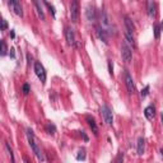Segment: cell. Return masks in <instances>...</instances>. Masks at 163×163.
<instances>
[{
  "instance_id": "6da1fadb",
  "label": "cell",
  "mask_w": 163,
  "mask_h": 163,
  "mask_svg": "<svg viewBox=\"0 0 163 163\" xmlns=\"http://www.w3.org/2000/svg\"><path fill=\"white\" fill-rule=\"evenodd\" d=\"M26 134H27V139H28V143H29V145H31L33 153L36 154V157L38 158L39 162H44V159H45V158H44V154H42V152H41L39 147L37 145V141H36V138H34L33 131H32L31 129H27Z\"/></svg>"
},
{
  "instance_id": "7a4b0ae2",
  "label": "cell",
  "mask_w": 163,
  "mask_h": 163,
  "mask_svg": "<svg viewBox=\"0 0 163 163\" xmlns=\"http://www.w3.org/2000/svg\"><path fill=\"white\" fill-rule=\"evenodd\" d=\"M101 113H102V117H103L106 125L111 126L113 124V116H112V110L107 106V105H103L101 108Z\"/></svg>"
},
{
  "instance_id": "3957f363",
  "label": "cell",
  "mask_w": 163,
  "mask_h": 163,
  "mask_svg": "<svg viewBox=\"0 0 163 163\" xmlns=\"http://www.w3.org/2000/svg\"><path fill=\"white\" fill-rule=\"evenodd\" d=\"M79 10H80V5L79 3L76 2H71L70 4V18H71V22L73 23H76L79 20Z\"/></svg>"
},
{
  "instance_id": "277c9868",
  "label": "cell",
  "mask_w": 163,
  "mask_h": 163,
  "mask_svg": "<svg viewBox=\"0 0 163 163\" xmlns=\"http://www.w3.org/2000/svg\"><path fill=\"white\" fill-rule=\"evenodd\" d=\"M34 73L38 76V79L45 84L46 83V70H45L44 65L41 63H38V61H36V63H34Z\"/></svg>"
},
{
  "instance_id": "5b68a950",
  "label": "cell",
  "mask_w": 163,
  "mask_h": 163,
  "mask_svg": "<svg viewBox=\"0 0 163 163\" xmlns=\"http://www.w3.org/2000/svg\"><path fill=\"white\" fill-rule=\"evenodd\" d=\"M124 80H125V84H126V88H128V93L134 94L135 93V83H134V79H133V76L130 75L129 71L124 73Z\"/></svg>"
},
{
  "instance_id": "8992f818",
  "label": "cell",
  "mask_w": 163,
  "mask_h": 163,
  "mask_svg": "<svg viewBox=\"0 0 163 163\" xmlns=\"http://www.w3.org/2000/svg\"><path fill=\"white\" fill-rule=\"evenodd\" d=\"M121 56H122V60H124L125 63H130V61H131L133 51H131V49L128 46L126 42H122V45H121Z\"/></svg>"
},
{
  "instance_id": "52a82bcc",
  "label": "cell",
  "mask_w": 163,
  "mask_h": 163,
  "mask_svg": "<svg viewBox=\"0 0 163 163\" xmlns=\"http://www.w3.org/2000/svg\"><path fill=\"white\" fill-rule=\"evenodd\" d=\"M65 38H66V42L69 46H75V36H74V31L70 27L65 28Z\"/></svg>"
},
{
  "instance_id": "ba28073f",
  "label": "cell",
  "mask_w": 163,
  "mask_h": 163,
  "mask_svg": "<svg viewBox=\"0 0 163 163\" xmlns=\"http://www.w3.org/2000/svg\"><path fill=\"white\" fill-rule=\"evenodd\" d=\"M96 29H97L96 32H97V36H98V38H99L101 41H103V44L108 45V36H107L108 33H107V31H106L103 27H102V26H101V27H97Z\"/></svg>"
},
{
  "instance_id": "9c48e42d",
  "label": "cell",
  "mask_w": 163,
  "mask_h": 163,
  "mask_svg": "<svg viewBox=\"0 0 163 163\" xmlns=\"http://www.w3.org/2000/svg\"><path fill=\"white\" fill-rule=\"evenodd\" d=\"M8 5L14 10V13L19 17H22L23 15V10H22V5H20L19 2H17V0H12V2L8 3Z\"/></svg>"
},
{
  "instance_id": "30bf717a",
  "label": "cell",
  "mask_w": 163,
  "mask_h": 163,
  "mask_svg": "<svg viewBox=\"0 0 163 163\" xmlns=\"http://www.w3.org/2000/svg\"><path fill=\"white\" fill-rule=\"evenodd\" d=\"M124 34H125L126 44H129V45H130L133 49H135V47H136V42H135L134 32H131V31H129V29H126V28H125V32H124Z\"/></svg>"
},
{
  "instance_id": "8fae6325",
  "label": "cell",
  "mask_w": 163,
  "mask_h": 163,
  "mask_svg": "<svg viewBox=\"0 0 163 163\" xmlns=\"http://www.w3.org/2000/svg\"><path fill=\"white\" fill-rule=\"evenodd\" d=\"M86 17H87V19L89 20V22H94L96 20V9H94V7L93 5H88L87 7V9H86Z\"/></svg>"
},
{
  "instance_id": "7c38bea8",
  "label": "cell",
  "mask_w": 163,
  "mask_h": 163,
  "mask_svg": "<svg viewBox=\"0 0 163 163\" xmlns=\"http://www.w3.org/2000/svg\"><path fill=\"white\" fill-rule=\"evenodd\" d=\"M144 150H145V139L143 136H139V139H138V154L143 155L144 154Z\"/></svg>"
},
{
  "instance_id": "4fadbf2b",
  "label": "cell",
  "mask_w": 163,
  "mask_h": 163,
  "mask_svg": "<svg viewBox=\"0 0 163 163\" xmlns=\"http://www.w3.org/2000/svg\"><path fill=\"white\" fill-rule=\"evenodd\" d=\"M144 116H145L148 120H153L154 116H155V108H154V106H148V107L144 110Z\"/></svg>"
},
{
  "instance_id": "5bb4252c",
  "label": "cell",
  "mask_w": 163,
  "mask_h": 163,
  "mask_svg": "<svg viewBox=\"0 0 163 163\" xmlns=\"http://www.w3.org/2000/svg\"><path fill=\"white\" fill-rule=\"evenodd\" d=\"M87 122H88L89 128L92 129L93 134H94V135H98V128H97V124H96L94 118H93V117H91V116H87Z\"/></svg>"
},
{
  "instance_id": "9a60e30c",
  "label": "cell",
  "mask_w": 163,
  "mask_h": 163,
  "mask_svg": "<svg viewBox=\"0 0 163 163\" xmlns=\"http://www.w3.org/2000/svg\"><path fill=\"white\" fill-rule=\"evenodd\" d=\"M147 7H148V14H149V17H155V13H157V4L154 3V2H149L148 4H147Z\"/></svg>"
},
{
  "instance_id": "2e32d148",
  "label": "cell",
  "mask_w": 163,
  "mask_h": 163,
  "mask_svg": "<svg viewBox=\"0 0 163 163\" xmlns=\"http://www.w3.org/2000/svg\"><path fill=\"white\" fill-rule=\"evenodd\" d=\"M124 19H125V28L129 29V31H131V32H134V31H135V26H134V23H133V20L130 19V17L125 15Z\"/></svg>"
},
{
  "instance_id": "e0dca14e",
  "label": "cell",
  "mask_w": 163,
  "mask_h": 163,
  "mask_svg": "<svg viewBox=\"0 0 163 163\" xmlns=\"http://www.w3.org/2000/svg\"><path fill=\"white\" fill-rule=\"evenodd\" d=\"M33 4H34V7H36V9H37V13H38V15L41 17V19H45V13H44V10H42V7H41V3H38V2H34Z\"/></svg>"
},
{
  "instance_id": "ac0fdd59",
  "label": "cell",
  "mask_w": 163,
  "mask_h": 163,
  "mask_svg": "<svg viewBox=\"0 0 163 163\" xmlns=\"http://www.w3.org/2000/svg\"><path fill=\"white\" fill-rule=\"evenodd\" d=\"M5 149H7V152H8V155H9V158H10V162L14 163V162H15V160H14V154H13V149L10 148L9 143H5Z\"/></svg>"
},
{
  "instance_id": "d6986e66",
  "label": "cell",
  "mask_w": 163,
  "mask_h": 163,
  "mask_svg": "<svg viewBox=\"0 0 163 163\" xmlns=\"http://www.w3.org/2000/svg\"><path fill=\"white\" fill-rule=\"evenodd\" d=\"M160 31H162L160 24H154V37H155V39H159V37H160Z\"/></svg>"
},
{
  "instance_id": "ffe728a7",
  "label": "cell",
  "mask_w": 163,
  "mask_h": 163,
  "mask_svg": "<svg viewBox=\"0 0 163 163\" xmlns=\"http://www.w3.org/2000/svg\"><path fill=\"white\" fill-rule=\"evenodd\" d=\"M76 159H78V160H84V159H86V150H84V149H80V150L78 152Z\"/></svg>"
},
{
  "instance_id": "44dd1931",
  "label": "cell",
  "mask_w": 163,
  "mask_h": 163,
  "mask_svg": "<svg viewBox=\"0 0 163 163\" xmlns=\"http://www.w3.org/2000/svg\"><path fill=\"white\" fill-rule=\"evenodd\" d=\"M45 5H46V7H47V8L50 9V13H51V14H52V17L55 18V15H56V10H55V7H54L52 4H50V3H47V2H45Z\"/></svg>"
},
{
  "instance_id": "7402d4cb",
  "label": "cell",
  "mask_w": 163,
  "mask_h": 163,
  "mask_svg": "<svg viewBox=\"0 0 163 163\" xmlns=\"http://www.w3.org/2000/svg\"><path fill=\"white\" fill-rule=\"evenodd\" d=\"M122 162H124V153H122V152H120V153L117 154L116 159H115L112 163H122Z\"/></svg>"
},
{
  "instance_id": "603a6c76",
  "label": "cell",
  "mask_w": 163,
  "mask_h": 163,
  "mask_svg": "<svg viewBox=\"0 0 163 163\" xmlns=\"http://www.w3.org/2000/svg\"><path fill=\"white\" fill-rule=\"evenodd\" d=\"M46 130H47V131H49V134H51V135H54V134H55V131H56L55 126H54V125H51V124H49V125L46 126Z\"/></svg>"
},
{
  "instance_id": "cb8c5ba5",
  "label": "cell",
  "mask_w": 163,
  "mask_h": 163,
  "mask_svg": "<svg viewBox=\"0 0 163 163\" xmlns=\"http://www.w3.org/2000/svg\"><path fill=\"white\" fill-rule=\"evenodd\" d=\"M148 93H149V86H147L144 89H141V93H140V96L144 98V97H147L148 96Z\"/></svg>"
},
{
  "instance_id": "d4e9b609",
  "label": "cell",
  "mask_w": 163,
  "mask_h": 163,
  "mask_svg": "<svg viewBox=\"0 0 163 163\" xmlns=\"http://www.w3.org/2000/svg\"><path fill=\"white\" fill-rule=\"evenodd\" d=\"M7 51H8L7 45H5L4 41H2V56H5V55H7Z\"/></svg>"
},
{
  "instance_id": "484cf974",
  "label": "cell",
  "mask_w": 163,
  "mask_h": 163,
  "mask_svg": "<svg viewBox=\"0 0 163 163\" xmlns=\"http://www.w3.org/2000/svg\"><path fill=\"white\" fill-rule=\"evenodd\" d=\"M108 73H110V75H113V65H112L111 60H108Z\"/></svg>"
},
{
  "instance_id": "4316f807",
  "label": "cell",
  "mask_w": 163,
  "mask_h": 163,
  "mask_svg": "<svg viewBox=\"0 0 163 163\" xmlns=\"http://www.w3.org/2000/svg\"><path fill=\"white\" fill-rule=\"evenodd\" d=\"M8 28V23L5 19H2V31H5Z\"/></svg>"
},
{
  "instance_id": "83f0119b",
  "label": "cell",
  "mask_w": 163,
  "mask_h": 163,
  "mask_svg": "<svg viewBox=\"0 0 163 163\" xmlns=\"http://www.w3.org/2000/svg\"><path fill=\"white\" fill-rule=\"evenodd\" d=\"M22 91H23V93L24 94H27L28 92H29V86L26 83V84H23V87H22Z\"/></svg>"
},
{
  "instance_id": "f1b7e54d",
  "label": "cell",
  "mask_w": 163,
  "mask_h": 163,
  "mask_svg": "<svg viewBox=\"0 0 163 163\" xmlns=\"http://www.w3.org/2000/svg\"><path fill=\"white\" fill-rule=\"evenodd\" d=\"M80 134H82V136H83V139H84V141H88V136L86 135V133H84V131H82Z\"/></svg>"
},
{
  "instance_id": "f546056e",
  "label": "cell",
  "mask_w": 163,
  "mask_h": 163,
  "mask_svg": "<svg viewBox=\"0 0 163 163\" xmlns=\"http://www.w3.org/2000/svg\"><path fill=\"white\" fill-rule=\"evenodd\" d=\"M10 57H15V52H14V49H10Z\"/></svg>"
},
{
  "instance_id": "4dcf8cb0",
  "label": "cell",
  "mask_w": 163,
  "mask_h": 163,
  "mask_svg": "<svg viewBox=\"0 0 163 163\" xmlns=\"http://www.w3.org/2000/svg\"><path fill=\"white\" fill-rule=\"evenodd\" d=\"M23 160H24V163H31V160L27 157H23Z\"/></svg>"
},
{
  "instance_id": "1f68e13d",
  "label": "cell",
  "mask_w": 163,
  "mask_h": 163,
  "mask_svg": "<svg viewBox=\"0 0 163 163\" xmlns=\"http://www.w3.org/2000/svg\"><path fill=\"white\" fill-rule=\"evenodd\" d=\"M10 36H12V38H14V37H15V33L12 31V32H10Z\"/></svg>"
},
{
  "instance_id": "d6a6232c",
  "label": "cell",
  "mask_w": 163,
  "mask_h": 163,
  "mask_svg": "<svg viewBox=\"0 0 163 163\" xmlns=\"http://www.w3.org/2000/svg\"><path fill=\"white\" fill-rule=\"evenodd\" d=\"M160 120H162V125H163V112L160 113Z\"/></svg>"
},
{
  "instance_id": "836d02e7",
  "label": "cell",
  "mask_w": 163,
  "mask_h": 163,
  "mask_svg": "<svg viewBox=\"0 0 163 163\" xmlns=\"http://www.w3.org/2000/svg\"><path fill=\"white\" fill-rule=\"evenodd\" d=\"M160 154H162V158H163V149H160Z\"/></svg>"
},
{
  "instance_id": "e575fe53",
  "label": "cell",
  "mask_w": 163,
  "mask_h": 163,
  "mask_svg": "<svg viewBox=\"0 0 163 163\" xmlns=\"http://www.w3.org/2000/svg\"><path fill=\"white\" fill-rule=\"evenodd\" d=\"M160 28H162V31H163V23H162V24H160Z\"/></svg>"
}]
</instances>
